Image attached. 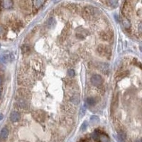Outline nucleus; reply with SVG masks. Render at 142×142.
Here are the masks:
<instances>
[{"mask_svg": "<svg viewBox=\"0 0 142 142\" xmlns=\"http://www.w3.org/2000/svg\"><path fill=\"white\" fill-rule=\"evenodd\" d=\"M91 83L95 86H100L103 83V78L100 75H94L91 77Z\"/></svg>", "mask_w": 142, "mask_h": 142, "instance_id": "1", "label": "nucleus"}, {"mask_svg": "<svg viewBox=\"0 0 142 142\" xmlns=\"http://www.w3.org/2000/svg\"><path fill=\"white\" fill-rule=\"evenodd\" d=\"M84 16L86 17V18H91L94 16V14H95V9L90 7H87L83 11Z\"/></svg>", "mask_w": 142, "mask_h": 142, "instance_id": "2", "label": "nucleus"}, {"mask_svg": "<svg viewBox=\"0 0 142 142\" xmlns=\"http://www.w3.org/2000/svg\"><path fill=\"white\" fill-rule=\"evenodd\" d=\"M34 117L38 121H43L45 119V114L42 111H36L34 113Z\"/></svg>", "mask_w": 142, "mask_h": 142, "instance_id": "3", "label": "nucleus"}, {"mask_svg": "<svg viewBox=\"0 0 142 142\" xmlns=\"http://www.w3.org/2000/svg\"><path fill=\"white\" fill-rule=\"evenodd\" d=\"M10 119L13 122H18L20 119V114L18 112H17V111L12 112L11 113V115H10Z\"/></svg>", "mask_w": 142, "mask_h": 142, "instance_id": "4", "label": "nucleus"}, {"mask_svg": "<svg viewBox=\"0 0 142 142\" xmlns=\"http://www.w3.org/2000/svg\"><path fill=\"white\" fill-rule=\"evenodd\" d=\"M13 58H14V56L11 53H7V54H4V56L1 57V60L4 63H8V62H10L11 60H12Z\"/></svg>", "mask_w": 142, "mask_h": 142, "instance_id": "5", "label": "nucleus"}, {"mask_svg": "<svg viewBox=\"0 0 142 142\" xmlns=\"http://www.w3.org/2000/svg\"><path fill=\"white\" fill-rule=\"evenodd\" d=\"M17 104H18V105L19 106L20 108L28 109V103L24 99H20V100H19L18 102H17Z\"/></svg>", "mask_w": 142, "mask_h": 142, "instance_id": "6", "label": "nucleus"}, {"mask_svg": "<svg viewBox=\"0 0 142 142\" xmlns=\"http://www.w3.org/2000/svg\"><path fill=\"white\" fill-rule=\"evenodd\" d=\"M19 94L21 97H22L23 98L22 99H24L25 100L26 98H28V96H30V94H29V92L26 90V89H19Z\"/></svg>", "mask_w": 142, "mask_h": 142, "instance_id": "7", "label": "nucleus"}, {"mask_svg": "<svg viewBox=\"0 0 142 142\" xmlns=\"http://www.w3.org/2000/svg\"><path fill=\"white\" fill-rule=\"evenodd\" d=\"M9 136V130L7 128L4 127L1 129L0 133V139L1 140H5Z\"/></svg>", "mask_w": 142, "mask_h": 142, "instance_id": "8", "label": "nucleus"}, {"mask_svg": "<svg viewBox=\"0 0 142 142\" xmlns=\"http://www.w3.org/2000/svg\"><path fill=\"white\" fill-rule=\"evenodd\" d=\"M1 4L3 7H4V8H9V7H11L12 6L13 2L11 1H10V0H5V1H1Z\"/></svg>", "mask_w": 142, "mask_h": 142, "instance_id": "9", "label": "nucleus"}, {"mask_svg": "<svg viewBox=\"0 0 142 142\" xmlns=\"http://www.w3.org/2000/svg\"><path fill=\"white\" fill-rule=\"evenodd\" d=\"M99 52L102 53V55H108V53H109V48L106 46H102L99 48Z\"/></svg>", "mask_w": 142, "mask_h": 142, "instance_id": "10", "label": "nucleus"}, {"mask_svg": "<svg viewBox=\"0 0 142 142\" xmlns=\"http://www.w3.org/2000/svg\"><path fill=\"white\" fill-rule=\"evenodd\" d=\"M56 20L53 18H50L47 21V25L49 28H53L56 26Z\"/></svg>", "mask_w": 142, "mask_h": 142, "instance_id": "11", "label": "nucleus"}, {"mask_svg": "<svg viewBox=\"0 0 142 142\" xmlns=\"http://www.w3.org/2000/svg\"><path fill=\"white\" fill-rule=\"evenodd\" d=\"M70 101L74 104H78L79 102H80V96H79V95H73Z\"/></svg>", "mask_w": 142, "mask_h": 142, "instance_id": "12", "label": "nucleus"}, {"mask_svg": "<svg viewBox=\"0 0 142 142\" xmlns=\"http://www.w3.org/2000/svg\"><path fill=\"white\" fill-rule=\"evenodd\" d=\"M44 3H45V1H42V0H36V1H33L34 7L36 9L41 7Z\"/></svg>", "mask_w": 142, "mask_h": 142, "instance_id": "13", "label": "nucleus"}, {"mask_svg": "<svg viewBox=\"0 0 142 142\" xmlns=\"http://www.w3.org/2000/svg\"><path fill=\"white\" fill-rule=\"evenodd\" d=\"M99 122H100V118L97 116L93 115L90 117V123L92 124H96L99 123Z\"/></svg>", "mask_w": 142, "mask_h": 142, "instance_id": "14", "label": "nucleus"}, {"mask_svg": "<svg viewBox=\"0 0 142 142\" xmlns=\"http://www.w3.org/2000/svg\"><path fill=\"white\" fill-rule=\"evenodd\" d=\"M86 102L90 106H93V105H95L96 104V101H95V99L94 97H88V98H87Z\"/></svg>", "mask_w": 142, "mask_h": 142, "instance_id": "15", "label": "nucleus"}, {"mask_svg": "<svg viewBox=\"0 0 142 142\" xmlns=\"http://www.w3.org/2000/svg\"><path fill=\"white\" fill-rule=\"evenodd\" d=\"M99 138H100V140L101 142H109V137L107 135H105V134L100 135Z\"/></svg>", "mask_w": 142, "mask_h": 142, "instance_id": "16", "label": "nucleus"}, {"mask_svg": "<svg viewBox=\"0 0 142 142\" xmlns=\"http://www.w3.org/2000/svg\"><path fill=\"white\" fill-rule=\"evenodd\" d=\"M118 139H119V141L120 142H125V134H124L123 132H120L118 134Z\"/></svg>", "mask_w": 142, "mask_h": 142, "instance_id": "17", "label": "nucleus"}, {"mask_svg": "<svg viewBox=\"0 0 142 142\" xmlns=\"http://www.w3.org/2000/svg\"><path fill=\"white\" fill-rule=\"evenodd\" d=\"M123 25L126 28H129V27H130V24H129V20L126 19V18H124V19H123Z\"/></svg>", "mask_w": 142, "mask_h": 142, "instance_id": "18", "label": "nucleus"}, {"mask_svg": "<svg viewBox=\"0 0 142 142\" xmlns=\"http://www.w3.org/2000/svg\"><path fill=\"white\" fill-rule=\"evenodd\" d=\"M112 7H117L118 6V1H109L107 2Z\"/></svg>", "mask_w": 142, "mask_h": 142, "instance_id": "19", "label": "nucleus"}, {"mask_svg": "<svg viewBox=\"0 0 142 142\" xmlns=\"http://www.w3.org/2000/svg\"><path fill=\"white\" fill-rule=\"evenodd\" d=\"M87 122H84L82 126H81V128H80L81 129V131L82 132L85 131V129H87Z\"/></svg>", "mask_w": 142, "mask_h": 142, "instance_id": "20", "label": "nucleus"}, {"mask_svg": "<svg viewBox=\"0 0 142 142\" xmlns=\"http://www.w3.org/2000/svg\"><path fill=\"white\" fill-rule=\"evenodd\" d=\"M67 75L70 77H73L75 75V71L72 69H70L67 70Z\"/></svg>", "mask_w": 142, "mask_h": 142, "instance_id": "21", "label": "nucleus"}, {"mask_svg": "<svg viewBox=\"0 0 142 142\" xmlns=\"http://www.w3.org/2000/svg\"><path fill=\"white\" fill-rule=\"evenodd\" d=\"M99 136H100V134H99V133H98L97 132H95L92 134V138H93L94 139H95V140L98 139Z\"/></svg>", "mask_w": 142, "mask_h": 142, "instance_id": "22", "label": "nucleus"}, {"mask_svg": "<svg viewBox=\"0 0 142 142\" xmlns=\"http://www.w3.org/2000/svg\"><path fill=\"white\" fill-rule=\"evenodd\" d=\"M5 33V29L4 28V26L1 25H0V37L2 36Z\"/></svg>", "mask_w": 142, "mask_h": 142, "instance_id": "23", "label": "nucleus"}, {"mask_svg": "<svg viewBox=\"0 0 142 142\" xmlns=\"http://www.w3.org/2000/svg\"><path fill=\"white\" fill-rule=\"evenodd\" d=\"M85 112H86L85 109L84 108V107H82V108H81V115H82V116L85 114Z\"/></svg>", "mask_w": 142, "mask_h": 142, "instance_id": "24", "label": "nucleus"}, {"mask_svg": "<svg viewBox=\"0 0 142 142\" xmlns=\"http://www.w3.org/2000/svg\"><path fill=\"white\" fill-rule=\"evenodd\" d=\"M2 83V80H1V77H0V85Z\"/></svg>", "mask_w": 142, "mask_h": 142, "instance_id": "25", "label": "nucleus"}, {"mask_svg": "<svg viewBox=\"0 0 142 142\" xmlns=\"http://www.w3.org/2000/svg\"><path fill=\"white\" fill-rule=\"evenodd\" d=\"M2 118H3V115H2V114H1V115H0V120H1V119H2Z\"/></svg>", "mask_w": 142, "mask_h": 142, "instance_id": "26", "label": "nucleus"}, {"mask_svg": "<svg viewBox=\"0 0 142 142\" xmlns=\"http://www.w3.org/2000/svg\"><path fill=\"white\" fill-rule=\"evenodd\" d=\"M0 95H1V90H0Z\"/></svg>", "mask_w": 142, "mask_h": 142, "instance_id": "27", "label": "nucleus"}, {"mask_svg": "<svg viewBox=\"0 0 142 142\" xmlns=\"http://www.w3.org/2000/svg\"></svg>", "mask_w": 142, "mask_h": 142, "instance_id": "28", "label": "nucleus"}]
</instances>
